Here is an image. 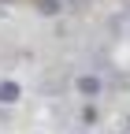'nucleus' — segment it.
<instances>
[{
	"label": "nucleus",
	"instance_id": "obj_1",
	"mask_svg": "<svg viewBox=\"0 0 130 134\" xmlns=\"http://www.w3.org/2000/svg\"><path fill=\"white\" fill-rule=\"evenodd\" d=\"M74 90H78V97H101L104 82H101V75H78L74 78Z\"/></svg>",
	"mask_w": 130,
	"mask_h": 134
},
{
	"label": "nucleus",
	"instance_id": "obj_2",
	"mask_svg": "<svg viewBox=\"0 0 130 134\" xmlns=\"http://www.w3.org/2000/svg\"><path fill=\"white\" fill-rule=\"evenodd\" d=\"M22 100V86L15 78H0V104H19Z\"/></svg>",
	"mask_w": 130,
	"mask_h": 134
},
{
	"label": "nucleus",
	"instance_id": "obj_3",
	"mask_svg": "<svg viewBox=\"0 0 130 134\" xmlns=\"http://www.w3.org/2000/svg\"><path fill=\"white\" fill-rule=\"evenodd\" d=\"M60 4H63V0H37V11H41V15H56Z\"/></svg>",
	"mask_w": 130,
	"mask_h": 134
}]
</instances>
